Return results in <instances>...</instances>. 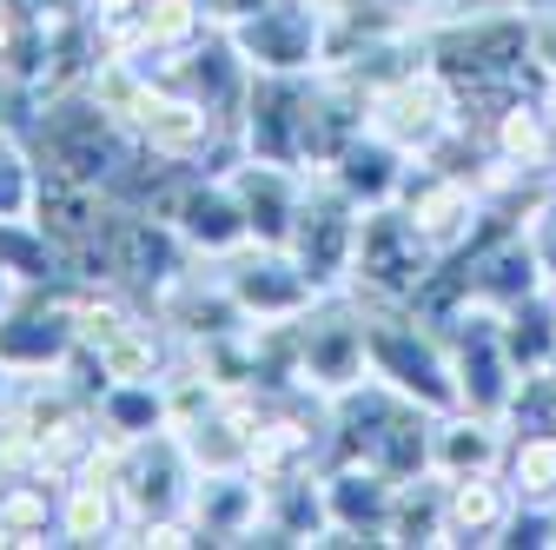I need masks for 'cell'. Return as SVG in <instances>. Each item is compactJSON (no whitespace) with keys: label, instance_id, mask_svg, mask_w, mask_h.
<instances>
[{"label":"cell","instance_id":"obj_22","mask_svg":"<svg viewBox=\"0 0 556 550\" xmlns=\"http://www.w3.org/2000/svg\"><path fill=\"white\" fill-rule=\"evenodd\" d=\"M34 199H40V160L14 126H0V226L34 220Z\"/></svg>","mask_w":556,"mask_h":550},{"label":"cell","instance_id":"obj_23","mask_svg":"<svg viewBox=\"0 0 556 550\" xmlns=\"http://www.w3.org/2000/svg\"><path fill=\"white\" fill-rule=\"evenodd\" d=\"M530 66L543 74V87H556V0L530 8Z\"/></svg>","mask_w":556,"mask_h":550},{"label":"cell","instance_id":"obj_10","mask_svg":"<svg viewBox=\"0 0 556 550\" xmlns=\"http://www.w3.org/2000/svg\"><path fill=\"white\" fill-rule=\"evenodd\" d=\"M397 205L417 220V233H425L438 252H464L483 226V186L477 173H451V166H410Z\"/></svg>","mask_w":556,"mask_h":550},{"label":"cell","instance_id":"obj_13","mask_svg":"<svg viewBox=\"0 0 556 550\" xmlns=\"http://www.w3.org/2000/svg\"><path fill=\"white\" fill-rule=\"evenodd\" d=\"M173 226H179L186 252H199V259H232L239 246H252L245 199H239V186L226 173L219 179H186L179 205H173Z\"/></svg>","mask_w":556,"mask_h":550},{"label":"cell","instance_id":"obj_7","mask_svg":"<svg viewBox=\"0 0 556 550\" xmlns=\"http://www.w3.org/2000/svg\"><path fill=\"white\" fill-rule=\"evenodd\" d=\"M226 292L239 299V312L252 318V325H292V318H305L325 292L312 286V272L286 252V246H239L232 252V265H226Z\"/></svg>","mask_w":556,"mask_h":550},{"label":"cell","instance_id":"obj_11","mask_svg":"<svg viewBox=\"0 0 556 550\" xmlns=\"http://www.w3.org/2000/svg\"><path fill=\"white\" fill-rule=\"evenodd\" d=\"M126 126L139 133V147H147L153 160H192V153L213 147L219 107H205L199 93H186V87H173V80H153L147 93H139V107H132Z\"/></svg>","mask_w":556,"mask_h":550},{"label":"cell","instance_id":"obj_6","mask_svg":"<svg viewBox=\"0 0 556 550\" xmlns=\"http://www.w3.org/2000/svg\"><path fill=\"white\" fill-rule=\"evenodd\" d=\"M226 40L245 74H325V0H265Z\"/></svg>","mask_w":556,"mask_h":550},{"label":"cell","instance_id":"obj_15","mask_svg":"<svg viewBox=\"0 0 556 550\" xmlns=\"http://www.w3.org/2000/svg\"><path fill=\"white\" fill-rule=\"evenodd\" d=\"M517 504L523 498H517V485L504 471L451 477V485H444V543H504Z\"/></svg>","mask_w":556,"mask_h":550},{"label":"cell","instance_id":"obj_17","mask_svg":"<svg viewBox=\"0 0 556 550\" xmlns=\"http://www.w3.org/2000/svg\"><path fill=\"white\" fill-rule=\"evenodd\" d=\"M510 458V425L504 418H483V411H444L431 425V471L444 477H477V471H504Z\"/></svg>","mask_w":556,"mask_h":550},{"label":"cell","instance_id":"obj_12","mask_svg":"<svg viewBox=\"0 0 556 550\" xmlns=\"http://www.w3.org/2000/svg\"><path fill=\"white\" fill-rule=\"evenodd\" d=\"M318 485H325V517H331L325 543H384L397 477H384L378 464H358V458H338V471H325Z\"/></svg>","mask_w":556,"mask_h":550},{"label":"cell","instance_id":"obj_14","mask_svg":"<svg viewBox=\"0 0 556 550\" xmlns=\"http://www.w3.org/2000/svg\"><path fill=\"white\" fill-rule=\"evenodd\" d=\"M106 252H113V279H126V286H147V292H160L166 279H179V252H186V239H179V226H166V220H153V213H113L106 220Z\"/></svg>","mask_w":556,"mask_h":550},{"label":"cell","instance_id":"obj_18","mask_svg":"<svg viewBox=\"0 0 556 550\" xmlns=\"http://www.w3.org/2000/svg\"><path fill=\"white\" fill-rule=\"evenodd\" d=\"M126 524V504L113 491V471H74V485L60 491V543H113Z\"/></svg>","mask_w":556,"mask_h":550},{"label":"cell","instance_id":"obj_8","mask_svg":"<svg viewBox=\"0 0 556 550\" xmlns=\"http://www.w3.org/2000/svg\"><path fill=\"white\" fill-rule=\"evenodd\" d=\"M358 205L344 199L331 179L318 186V192H305V205H299V226H292V239H286V252L312 272V286L318 292H344V279H352V252H358Z\"/></svg>","mask_w":556,"mask_h":550},{"label":"cell","instance_id":"obj_21","mask_svg":"<svg viewBox=\"0 0 556 550\" xmlns=\"http://www.w3.org/2000/svg\"><path fill=\"white\" fill-rule=\"evenodd\" d=\"M504 477L517 485L523 504H556V425L549 432H517L510 458H504Z\"/></svg>","mask_w":556,"mask_h":550},{"label":"cell","instance_id":"obj_2","mask_svg":"<svg viewBox=\"0 0 556 550\" xmlns=\"http://www.w3.org/2000/svg\"><path fill=\"white\" fill-rule=\"evenodd\" d=\"M444 265V252L417 233V220L404 205H371L358 220V252H352V279L344 292L365 299L371 312H410V299L425 292V279Z\"/></svg>","mask_w":556,"mask_h":550},{"label":"cell","instance_id":"obj_20","mask_svg":"<svg viewBox=\"0 0 556 550\" xmlns=\"http://www.w3.org/2000/svg\"><path fill=\"white\" fill-rule=\"evenodd\" d=\"M384 543H444V477L438 471H417L397 485Z\"/></svg>","mask_w":556,"mask_h":550},{"label":"cell","instance_id":"obj_5","mask_svg":"<svg viewBox=\"0 0 556 550\" xmlns=\"http://www.w3.org/2000/svg\"><path fill=\"white\" fill-rule=\"evenodd\" d=\"M365 113H371V133L397 140L410 160H431L444 140L470 133V126H464V107H457V93H451V80L438 74L431 60H417V66H404V74L378 80Z\"/></svg>","mask_w":556,"mask_h":550},{"label":"cell","instance_id":"obj_25","mask_svg":"<svg viewBox=\"0 0 556 550\" xmlns=\"http://www.w3.org/2000/svg\"><path fill=\"white\" fill-rule=\"evenodd\" d=\"M8 378H14V372H8V365H0V404H8Z\"/></svg>","mask_w":556,"mask_h":550},{"label":"cell","instance_id":"obj_24","mask_svg":"<svg viewBox=\"0 0 556 550\" xmlns=\"http://www.w3.org/2000/svg\"><path fill=\"white\" fill-rule=\"evenodd\" d=\"M14 34H21V21H14V14H0V74H8V53H14Z\"/></svg>","mask_w":556,"mask_h":550},{"label":"cell","instance_id":"obj_16","mask_svg":"<svg viewBox=\"0 0 556 550\" xmlns=\"http://www.w3.org/2000/svg\"><path fill=\"white\" fill-rule=\"evenodd\" d=\"M325 179L358 205V213H371V205H391L397 192H404V179H410V153L397 147V140H384V133H358L352 147H344L331 166H325Z\"/></svg>","mask_w":556,"mask_h":550},{"label":"cell","instance_id":"obj_19","mask_svg":"<svg viewBox=\"0 0 556 550\" xmlns=\"http://www.w3.org/2000/svg\"><path fill=\"white\" fill-rule=\"evenodd\" d=\"M205 27V8L199 0H139V14H132V53L139 60H166V53H186Z\"/></svg>","mask_w":556,"mask_h":550},{"label":"cell","instance_id":"obj_4","mask_svg":"<svg viewBox=\"0 0 556 550\" xmlns=\"http://www.w3.org/2000/svg\"><path fill=\"white\" fill-rule=\"evenodd\" d=\"M365 325H371V312H352L338 292H325L305 318H292V385L312 391L318 404H331L352 385H365L371 378Z\"/></svg>","mask_w":556,"mask_h":550},{"label":"cell","instance_id":"obj_9","mask_svg":"<svg viewBox=\"0 0 556 550\" xmlns=\"http://www.w3.org/2000/svg\"><path fill=\"white\" fill-rule=\"evenodd\" d=\"M80 352V312L74 299H14L0 312V365L14 378H40V372H60L66 359Z\"/></svg>","mask_w":556,"mask_h":550},{"label":"cell","instance_id":"obj_3","mask_svg":"<svg viewBox=\"0 0 556 550\" xmlns=\"http://www.w3.org/2000/svg\"><path fill=\"white\" fill-rule=\"evenodd\" d=\"M365 359H371V378H384L391 391L417 398L425 411H438V418L464 404L444 332L425 325L417 312H371V325H365Z\"/></svg>","mask_w":556,"mask_h":550},{"label":"cell","instance_id":"obj_1","mask_svg":"<svg viewBox=\"0 0 556 550\" xmlns=\"http://www.w3.org/2000/svg\"><path fill=\"white\" fill-rule=\"evenodd\" d=\"M27 147L40 160V173L53 179H80V186H119L132 166H139V133L106 113L87 87H66L40 107Z\"/></svg>","mask_w":556,"mask_h":550}]
</instances>
